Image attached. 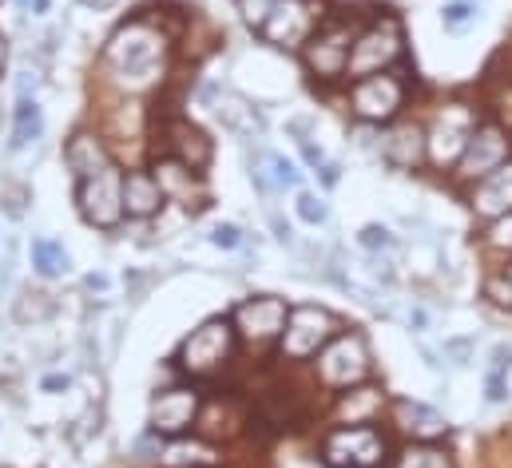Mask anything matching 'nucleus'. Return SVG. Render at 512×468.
<instances>
[{
    "mask_svg": "<svg viewBox=\"0 0 512 468\" xmlns=\"http://www.w3.org/2000/svg\"><path fill=\"white\" fill-rule=\"evenodd\" d=\"M163 32L151 20H128L104 48V60L116 76V84H124L131 92L151 88L163 72Z\"/></svg>",
    "mask_w": 512,
    "mask_h": 468,
    "instance_id": "obj_1",
    "label": "nucleus"
},
{
    "mask_svg": "<svg viewBox=\"0 0 512 468\" xmlns=\"http://www.w3.org/2000/svg\"><path fill=\"white\" fill-rule=\"evenodd\" d=\"M76 207H80L84 223H92L100 231H116L124 223V171L116 163H108L100 175L80 179Z\"/></svg>",
    "mask_w": 512,
    "mask_h": 468,
    "instance_id": "obj_2",
    "label": "nucleus"
},
{
    "mask_svg": "<svg viewBox=\"0 0 512 468\" xmlns=\"http://www.w3.org/2000/svg\"><path fill=\"white\" fill-rule=\"evenodd\" d=\"M231 353H235V326L227 318H211L199 330H191V338H183L175 361L191 377H211L231 361Z\"/></svg>",
    "mask_w": 512,
    "mask_h": 468,
    "instance_id": "obj_3",
    "label": "nucleus"
},
{
    "mask_svg": "<svg viewBox=\"0 0 512 468\" xmlns=\"http://www.w3.org/2000/svg\"><path fill=\"white\" fill-rule=\"evenodd\" d=\"M322 461L334 468H378L385 461V437L374 425H342L322 441Z\"/></svg>",
    "mask_w": 512,
    "mask_h": 468,
    "instance_id": "obj_4",
    "label": "nucleus"
},
{
    "mask_svg": "<svg viewBox=\"0 0 512 468\" xmlns=\"http://www.w3.org/2000/svg\"><path fill=\"white\" fill-rule=\"evenodd\" d=\"M401 44H405V36H401L397 16H382L374 28H366V32L354 40V48H350V64H346V76L366 80V76L382 72L385 64H393V60L401 56Z\"/></svg>",
    "mask_w": 512,
    "mask_h": 468,
    "instance_id": "obj_5",
    "label": "nucleus"
},
{
    "mask_svg": "<svg viewBox=\"0 0 512 468\" xmlns=\"http://www.w3.org/2000/svg\"><path fill=\"white\" fill-rule=\"evenodd\" d=\"M318 20H322L318 0H274V8H270V16L262 20L258 32L274 48H302Z\"/></svg>",
    "mask_w": 512,
    "mask_h": 468,
    "instance_id": "obj_6",
    "label": "nucleus"
},
{
    "mask_svg": "<svg viewBox=\"0 0 512 468\" xmlns=\"http://www.w3.org/2000/svg\"><path fill=\"white\" fill-rule=\"evenodd\" d=\"M370 373V350L358 334H338L326 350L318 353V377L330 389H350Z\"/></svg>",
    "mask_w": 512,
    "mask_h": 468,
    "instance_id": "obj_7",
    "label": "nucleus"
},
{
    "mask_svg": "<svg viewBox=\"0 0 512 468\" xmlns=\"http://www.w3.org/2000/svg\"><path fill=\"white\" fill-rule=\"evenodd\" d=\"M334 338V318L318 306H298L286 314V330H282V353L290 361H306Z\"/></svg>",
    "mask_w": 512,
    "mask_h": 468,
    "instance_id": "obj_8",
    "label": "nucleus"
},
{
    "mask_svg": "<svg viewBox=\"0 0 512 468\" xmlns=\"http://www.w3.org/2000/svg\"><path fill=\"white\" fill-rule=\"evenodd\" d=\"M473 127H477V112H473V108H465V104L445 108V116L433 123V131H429V139H425V143H429V159H433L437 167L457 163V159L465 155V143H469Z\"/></svg>",
    "mask_w": 512,
    "mask_h": 468,
    "instance_id": "obj_9",
    "label": "nucleus"
},
{
    "mask_svg": "<svg viewBox=\"0 0 512 468\" xmlns=\"http://www.w3.org/2000/svg\"><path fill=\"white\" fill-rule=\"evenodd\" d=\"M306 64L318 80H338L350 64V24H326L306 40Z\"/></svg>",
    "mask_w": 512,
    "mask_h": 468,
    "instance_id": "obj_10",
    "label": "nucleus"
},
{
    "mask_svg": "<svg viewBox=\"0 0 512 468\" xmlns=\"http://www.w3.org/2000/svg\"><path fill=\"white\" fill-rule=\"evenodd\" d=\"M509 159V139H505V131L497 127V123H477L473 127V135H469V143H465V155L457 159V175H465V179H485L489 171H497L501 163Z\"/></svg>",
    "mask_w": 512,
    "mask_h": 468,
    "instance_id": "obj_11",
    "label": "nucleus"
},
{
    "mask_svg": "<svg viewBox=\"0 0 512 468\" xmlns=\"http://www.w3.org/2000/svg\"><path fill=\"white\" fill-rule=\"evenodd\" d=\"M195 413H199V393L187 389V385H175V389H163V393L151 397V417H147V425H151L155 437H159V433L175 437V433H187V429L195 425Z\"/></svg>",
    "mask_w": 512,
    "mask_h": 468,
    "instance_id": "obj_12",
    "label": "nucleus"
},
{
    "mask_svg": "<svg viewBox=\"0 0 512 468\" xmlns=\"http://www.w3.org/2000/svg\"><path fill=\"white\" fill-rule=\"evenodd\" d=\"M405 100V84L397 76H366L354 84V112L366 123H385L397 116Z\"/></svg>",
    "mask_w": 512,
    "mask_h": 468,
    "instance_id": "obj_13",
    "label": "nucleus"
},
{
    "mask_svg": "<svg viewBox=\"0 0 512 468\" xmlns=\"http://www.w3.org/2000/svg\"><path fill=\"white\" fill-rule=\"evenodd\" d=\"M286 302L282 298H251L235 310V330L247 338V342H270V338H282L286 330Z\"/></svg>",
    "mask_w": 512,
    "mask_h": 468,
    "instance_id": "obj_14",
    "label": "nucleus"
},
{
    "mask_svg": "<svg viewBox=\"0 0 512 468\" xmlns=\"http://www.w3.org/2000/svg\"><path fill=\"white\" fill-rule=\"evenodd\" d=\"M512 211V159H505L497 171H489L473 191V215L501 219Z\"/></svg>",
    "mask_w": 512,
    "mask_h": 468,
    "instance_id": "obj_15",
    "label": "nucleus"
},
{
    "mask_svg": "<svg viewBox=\"0 0 512 468\" xmlns=\"http://www.w3.org/2000/svg\"><path fill=\"white\" fill-rule=\"evenodd\" d=\"M64 163H68V171H72L76 179H92V175H100L112 159H108V147H104L100 135L76 131V135L68 139V147H64Z\"/></svg>",
    "mask_w": 512,
    "mask_h": 468,
    "instance_id": "obj_16",
    "label": "nucleus"
},
{
    "mask_svg": "<svg viewBox=\"0 0 512 468\" xmlns=\"http://www.w3.org/2000/svg\"><path fill=\"white\" fill-rule=\"evenodd\" d=\"M163 191L151 171H128L124 175V215L128 219H151L163 211Z\"/></svg>",
    "mask_w": 512,
    "mask_h": 468,
    "instance_id": "obj_17",
    "label": "nucleus"
},
{
    "mask_svg": "<svg viewBox=\"0 0 512 468\" xmlns=\"http://www.w3.org/2000/svg\"><path fill=\"white\" fill-rule=\"evenodd\" d=\"M167 151H171V159L187 163L191 171H199V167L211 163V139H207L199 127L183 123V119L167 127Z\"/></svg>",
    "mask_w": 512,
    "mask_h": 468,
    "instance_id": "obj_18",
    "label": "nucleus"
},
{
    "mask_svg": "<svg viewBox=\"0 0 512 468\" xmlns=\"http://www.w3.org/2000/svg\"><path fill=\"white\" fill-rule=\"evenodd\" d=\"M393 409H397V425L405 433L421 437V441H433V437L445 433V417L433 405H425V401H397Z\"/></svg>",
    "mask_w": 512,
    "mask_h": 468,
    "instance_id": "obj_19",
    "label": "nucleus"
},
{
    "mask_svg": "<svg viewBox=\"0 0 512 468\" xmlns=\"http://www.w3.org/2000/svg\"><path fill=\"white\" fill-rule=\"evenodd\" d=\"M219 119H223V127H227L231 135H239V139H258V135L266 131V119L258 116V108H251L243 96H223V100H219Z\"/></svg>",
    "mask_w": 512,
    "mask_h": 468,
    "instance_id": "obj_20",
    "label": "nucleus"
},
{
    "mask_svg": "<svg viewBox=\"0 0 512 468\" xmlns=\"http://www.w3.org/2000/svg\"><path fill=\"white\" fill-rule=\"evenodd\" d=\"M44 135V112L36 100H16L12 108V139H8V151H24L28 143H36Z\"/></svg>",
    "mask_w": 512,
    "mask_h": 468,
    "instance_id": "obj_21",
    "label": "nucleus"
},
{
    "mask_svg": "<svg viewBox=\"0 0 512 468\" xmlns=\"http://www.w3.org/2000/svg\"><path fill=\"white\" fill-rule=\"evenodd\" d=\"M215 461H219V453L207 441H171L167 449H159L163 468H207Z\"/></svg>",
    "mask_w": 512,
    "mask_h": 468,
    "instance_id": "obj_22",
    "label": "nucleus"
},
{
    "mask_svg": "<svg viewBox=\"0 0 512 468\" xmlns=\"http://www.w3.org/2000/svg\"><path fill=\"white\" fill-rule=\"evenodd\" d=\"M159 175H155V183H159V191H163V199H183L187 207H191V187H199V171L191 175V167L187 163H179V159H167V163H159L155 167Z\"/></svg>",
    "mask_w": 512,
    "mask_h": 468,
    "instance_id": "obj_23",
    "label": "nucleus"
},
{
    "mask_svg": "<svg viewBox=\"0 0 512 468\" xmlns=\"http://www.w3.org/2000/svg\"><path fill=\"white\" fill-rule=\"evenodd\" d=\"M32 266H36L40 278H60V274L72 270V258L56 238H36L32 242Z\"/></svg>",
    "mask_w": 512,
    "mask_h": 468,
    "instance_id": "obj_24",
    "label": "nucleus"
},
{
    "mask_svg": "<svg viewBox=\"0 0 512 468\" xmlns=\"http://www.w3.org/2000/svg\"><path fill=\"white\" fill-rule=\"evenodd\" d=\"M382 401L385 397L378 389H354V393H346L338 401V417L350 421V425H370V417L382 409Z\"/></svg>",
    "mask_w": 512,
    "mask_h": 468,
    "instance_id": "obj_25",
    "label": "nucleus"
},
{
    "mask_svg": "<svg viewBox=\"0 0 512 468\" xmlns=\"http://www.w3.org/2000/svg\"><path fill=\"white\" fill-rule=\"evenodd\" d=\"M421 143H425V139H421L417 127H401V131L385 143V155H389L397 167H413V163L421 159Z\"/></svg>",
    "mask_w": 512,
    "mask_h": 468,
    "instance_id": "obj_26",
    "label": "nucleus"
},
{
    "mask_svg": "<svg viewBox=\"0 0 512 468\" xmlns=\"http://www.w3.org/2000/svg\"><path fill=\"white\" fill-rule=\"evenodd\" d=\"M393 468H453V461H449V453L437 449V445H409V449L397 457Z\"/></svg>",
    "mask_w": 512,
    "mask_h": 468,
    "instance_id": "obj_27",
    "label": "nucleus"
},
{
    "mask_svg": "<svg viewBox=\"0 0 512 468\" xmlns=\"http://www.w3.org/2000/svg\"><path fill=\"white\" fill-rule=\"evenodd\" d=\"M52 298L48 294H24L20 302H16V310H12V318L20 322V326H28V322H48L52 318Z\"/></svg>",
    "mask_w": 512,
    "mask_h": 468,
    "instance_id": "obj_28",
    "label": "nucleus"
},
{
    "mask_svg": "<svg viewBox=\"0 0 512 468\" xmlns=\"http://www.w3.org/2000/svg\"><path fill=\"white\" fill-rule=\"evenodd\" d=\"M477 12H481V8H477L473 0H453V4L441 8V20H445L449 32H461L469 20H477Z\"/></svg>",
    "mask_w": 512,
    "mask_h": 468,
    "instance_id": "obj_29",
    "label": "nucleus"
},
{
    "mask_svg": "<svg viewBox=\"0 0 512 468\" xmlns=\"http://www.w3.org/2000/svg\"><path fill=\"white\" fill-rule=\"evenodd\" d=\"M298 219H302L306 227H322V223L330 219V207H326L318 195H310V191H298Z\"/></svg>",
    "mask_w": 512,
    "mask_h": 468,
    "instance_id": "obj_30",
    "label": "nucleus"
},
{
    "mask_svg": "<svg viewBox=\"0 0 512 468\" xmlns=\"http://www.w3.org/2000/svg\"><path fill=\"white\" fill-rule=\"evenodd\" d=\"M358 242H362V250H370V254H389L393 246H397V238L385 231V227H378V223H370V227H362V234H358Z\"/></svg>",
    "mask_w": 512,
    "mask_h": 468,
    "instance_id": "obj_31",
    "label": "nucleus"
},
{
    "mask_svg": "<svg viewBox=\"0 0 512 468\" xmlns=\"http://www.w3.org/2000/svg\"><path fill=\"white\" fill-rule=\"evenodd\" d=\"M266 163H270V171H274V187H302V175L294 171V163L290 159H282V155H266Z\"/></svg>",
    "mask_w": 512,
    "mask_h": 468,
    "instance_id": "obj_32",
    "label": "nucleus"
},
{
    "mask_svg": "<svg viewBox=\"0 0 512 468\" xmlns=\"http://www.w3.org/2000/svg\"><path fill=\"white\" fill-rule=\"evenodd\" d=\"M211 246H219V250H239V246H243V234H239V227H231V223H215V227H211Z\"/></svg>",
    "mask_w": 512,
    "mask_h": 468,
    "instance_id": "obj_33",
    "label": "nucleus"
},
{
    "mask_svg": "<svg viewBox=\"0 0 512 468\" xmlns=\"http://www.w3.org/2000/svg\"><path fill=\"white\" fill-rule=\"evenodd\" d=\"M270 8H274V0H239V12H243V20L251 28H262V20L270 16Z\"/></svg>",
    "mask_w": 512,
    "mask_h": 468,
    "instance_id": "obj_34",
    "label": "nucleus"
},
{
    "mask_svg": "<svg viewBox=\"0 0 512 468\" xmlns=\"http://www.w3.org/2000/svg\"><path fill=\"white\" fill-rule=\"evenodd\" d=\"M485 298H493L497 306H509L512 310V282L509 278H489L485 282Z\"/></svg>",
    "mask_w": 512,
    "mask_h": 468,
    "instance_id": "obj_35",
    "label": "nucleus"
},
{
    "mask_svg": "<svg viewBox=\"0 0 512 468\" xmlns=\"http://www.w3.org/2000/svg\"><path fill=\"white\" fill-rule=\"evenodd\" d=\"M509 369H512V342H501V346H493V353H489V373L505 377Z\"/></svg>",
    "mask_w": 512,
    "mask_h": 468,
    "instance_id": "obj_36",
    "label": "nucleus"
},
{
    "mask_svg": "<svg viewBox=\"0 0 512 468\" xmlns=\"http://www.w3.org/2000/svg\"><path fill=\"white\" fill-rule=\"evenodd\" d=\"M12 274H16V238H8L4 246V262H0V290L12 286Z\"/></svg>",
    "mask_w": 512,
    "mask_h": 468,
    "instance_id": "obj_37",
    "label": "nucleus"
},
{
    "mask_svg": "<svg viewBox=\"0 0 512 468\" xmlns=\"http://www.w3.org/2000/svg\"><path fill=\"white\" fill-rule=\"evenodd\" d=\"M485 397H489L493 405H501V401H509V385H505V377H497V373H489V377H485Z\"/></svg>",
    "mask_w": 512,
    "mask_h": 468,
    "instance_id": "obj_38",
    "label": "nucleus"
},
{
    "mask_svg": "<svg viewBox=\"0 0 512 468\" xmlns=\"http://www.w3.org/2000/svg\"><path fill=\"white\" fill-rule=\"evenodd\" d=\"M266 219H270V231H274V238H278V242H286V246L294 242V231H290V223H286V219H282L274 207H266Z\"/></svg>",
    "mask_w": 512,
    "mask_h": 468,
    "instance_id": "obj_39",
    "label": "nucleus"
},
{
    "mask_svg": "<svg viewBox=\"0 0 512 468\" xmlns=\"http://www.w3.org/2000/svg\"><path fill=\"white\" fill-rule=\"evenodd\" d=\"M489 242L493 246H512V215H501V223L489 231Z\"/></svg>",
    "mask_w": 512,
    "mask_h": 468,
    "instance_id": "obj_40",
    "label": "nucleus"
},
{
    "mask_svg": "<svg viewBox=\"0 0 512 468\" xmlns=\"http://www.w3.org/2000/svg\"><path fill=\"white\" fill-rule=\"evenodd\" d=\"M36 72H20V84H16V100H36Z\"/></svg>",
    "mask_w": 512,
    "mask_h": 468,
    "instance_id": "obj_41",
    "label": "nucleus"
},
{
    "mask_svg": "<svg viewBox=\"0 0 512 468\" xmlns=\"http://www.w3.org/2000/svg\"><path fill=\"white\" fill-rule=\"evenodd\" d=\"M68 385H72V377H68V373H48V377L40 381V389H44V393H64Z\"/></svg>",
    "mask_w": 512,
    "mask_h": 468,
    "instance_id": "obj_42",
    "label": "nucleus"
},
{
    "mask_svg": "<svg viewBox=\"0 0 512 468\" xmlns=\"http://www.w3.org/2000/svg\"><path fill=\"white\" fill-rule=\"evenodd\" d=\"M445 353H449V357H457L453 365H465V357H469V342H465V338H457V342H445Z\"/></svg>",
    "mask_w": 512,
    "mask_h": 468,
    "instance_id": "obj_43",
    "label": "nucleus"
},
{
    "mask_svg": "<svg viewBox=\"0 0 512 468\" xmlns=\"http://www.w3.org/2000/svg\"><path fill=\"white\" fill-rule=\"evenodd\" d=\"M84 286H88L92 294H104V290H108V274H88Z\"/></svg>",
    "mask_w": 512,
    "mask_h": 468,
    "instance_id": "obj_44",
    "label": "nucleus"
},
{
    "mask_svg": "<svg viewBox=\"0 0 512 468\" xmlns=\"http://www.w3.org/2000/svg\"><path fill=\"white\" fill-rule=\"evenodd\" d=\"M80 8H88V12H108V8H116V0H76Z\"/></svg>",
    "mask_w": 512,
    "mask_h": 468,
    "instance_id": "obj_45",
    "label": "nucleus"
},
{
    "mask_svg": "<svg viewBox=\"0 0 512 468\" xmlns=\"http://www.w3.org/2000/svg\"><path fill=\"white\" fill-rule=\"evenodd\" d=\"M322 183H326V187L338 183V163H322Z\"/></svg>",
    "mask_w": 512,
    "mask_h": 468,
    "instance_id": "obj_46",
    "label": "nucleus"
},
{
    "mask_svg": "<svg viewBox=\"0 0 512 468\" xmlns=\"http://www.w3.org/2000/svg\"><path fill=\"white\" fill-rule=\"evenodd\" d=\"M425 322H429V314H425L421 306H417V310H409V326H413V330H425Z\"/></svg>",
    "mask_w": 512,
    "mask_h": 468,
    "instance_id": "obj_47",
    "label": "nucleus"
},
{
    "mask_svg": "<svg viewBox=\"0 0 512 468\" xmlns=\"http://www.w3.org/2000/svg\"><path fill=\"white\" fill-rule=\"evenodd\" d=\"M4 64H8V36L0 32V76H4Z\"/></svg>",
    "mask_w": 512,
    "mask_h": 468,
    "instance_id": "obj_48",
    "label": "nucleus"
},
{
    "mask_svg": "<svg viewBox=\"0 0 512 468\" xmlns=\"http://www.w3.org/2000/svg\"><path fill=\"white\" fill-rule=\"evenodd\" d=\"M48 4H52V0H32V12H36V16H44V12H48Z\"/></svg>",
    "mask_w": 512,
    "mask_h": 468,
    "instance_id": "obj_49",
    "label": "nucleus"
},
{
    "mask_svg": "<svg viewBox=\"0 0 512 468\" xmlns=\"http://www.w3.org/2000/svg\"><path fill=\"white\" fill-rule=\"evenodd\" d=\"M505 278H509V282H512V266H509V270H505Z\"/></svg>",
    "mask_w": 512,
    "mask_h": 468,
    "instance_id": "obj_50",
    "label": "nucleus"
}]
</instances>
